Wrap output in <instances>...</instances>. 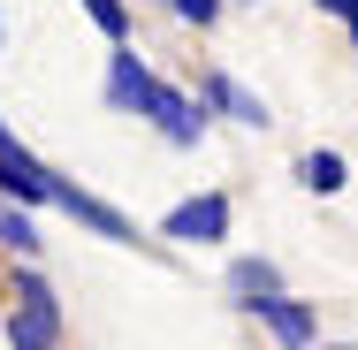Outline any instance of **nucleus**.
<instances>
[{"label":"nucleus","mask_w":358,"mask_h":350,"mask_svg":"<svg viewBox=\"0 0 358 350\" xmlns=\"http://www.w3.org/2000/svg\"><path fill=\"white\" fill-rule=\"evenodd\" d=\"M8 343H15V350H54V343H62V305H54V289H46L38 275H23V282H15Z\"/></svg>","instance_id":"1"},{"label":"nucleus","mask_w":358,"mask_h":350,"mask_svg":"<svg viewBox=\"0 0 358 350\" xmlns=\"http://www.w3.org/2000/svg\"><path fill=\"white\" fill-rule=\"evenodd\" d=\"M145 115L168 130V145H199V130H206V107H199V99H183V92H168V84H152Z\"/></svg>","instance_id":"2"},{"label":"nucleus","mask_w":358,"mask_h":350,"mask_svg":"<svg viewBox=\"0 0 358 350\" xmlns=\"http://www.w3.org/2000/svg\"><path fill=\"white\" fill-rule=\"evenodd\" d=\"M252 312L275 328V343H289V350H305V343H313V312H305L297 297H259Z\"/></svg>","instance_id":"3"},{"label":"nucleus","mask_w":358,"mask_h":350,"mask_svg":"<svg viewBox=\"0 0 358 350\" xmlns=\"http://www.w3.org/2000/svg\"><path fill=\"white\" fill-rule=\"evenodd\" d=\"M221 228H229V206H221V198H191V206L168 213V236H183V244H191V236H199V244H214Z\"/></svg>","instance_id":"4"},{"label":"nucleus","mask_w":358,"mask_h":350,"mask_svg":"<svg viewBox=\"0 0 358 350\" xmlns=\"http://www.w3.org/2000/svg\"><path fill=\"white\" fill-rule=\"evenodd\" d=\"M107 99H115V107H138V115H145V99H152V76L138 69V54H115V69H107Z\"/></svg>","instance_id":"5"},{"label":"nucleus","mask_w":358,"mask_h":350,"mask_svg":"<svg viewBox=\"0 0 358 350\" xmlns=\"http://www.w3.org/2000/svg\"><path fill=\"white\" fill-rule=\"evenodd\" d=\"M206 92H214L221 107H229V115H236V122H267V107H259V99H252V92H244V84H236V76H206Z\"/></svg>","instance_id":"6"},{"label":"nucleus","mask_w":358,"mask_h":350,"mask_svg":"<svg viewBox=\"0 0 358 350\" xmlns=\"http://www.w3.org/2000/svg\"><path fill=\"white\" fill-rule=\"evenodd\" d=\"M229 289H236V297H252V305H259V297H282V289H275V267H267V259H236ZM252 305H244V312H252Z\"/></svg>","instance_id":"7"},{"label":"nucleus","mask_w":358,"mask_h":350,"mask_svg":"<svg viewBox=\"0 0 358 350\" xmlns=\"http://www.w3.org/2000/svg\"><path fill=\"white\" fill-rule=\"evenodd\" d=\"M305 183H313L320 198H328V191H343V152H313V160H305Z\"/></svg>","instance_id":"8"},{"label":"nucleus","mask_w":358,"mask_h":350,"mask_svg":"<svg viewBox=\"0 0 358 350\" xmlns=\"http://www.w3.org/2000/svg\"><path fill=\"white\" fill-rule=\"evenodd\" d=\"M84 8H92V23H99L107 38H122V31H130V15H122V0H84Z\"/></svg>","instance_id":"9"},{"label":"nucleus","mask_w":358,"mask_h":350,"mask_svg":"<svg viewBox=\"0 0 358 350\" xmlns=\"http://www.w3.org/2000/svg\"><path fill=\"white\" fill-rule=\"evenodd\" d=\"M0 244H15V251H38V228H31L23 213H0Z\"/></svg>","instance_id":"10"},{"label":"nucleus","mask_w":358,"mask_h":350,"mask_svg":"<svg viewBox=\"0 0 358 350\" xmlns=\"http://www.w3.org/2000/svg\"><path fill=\"white\" fill-rule=\"evenodd\" d=\"M168 8H176V15H191V23H214L221 0H168Z\"/></svg>","instance_id":"11"},{"label":"nucleus","mask_w":358,"mask_h":350,"mask_svg":"<svg viewBox=\"0 0 358 350\" xmlns=\"http://www.w3.org/2000/svg\"><path fill=\"white\" fill-rule=\"evenodd\" d=\"M320 8H328V15H343V23H351V38H358V0H320Z\"/></svg>","instance_id":"12"},{"label":"nucleus","mask_w":358,"mask_h":350,"mask_svg":"<svg viewBox=\"0 0 358 350\" xmlns=\"http://www.w3.org/2000/svg\"><path fill=\"white\" fill-rule=\"evenodd\" d=\"M320 350H351V343H320Z\"/></svg>","instance_id":"13"}]
</instances>
